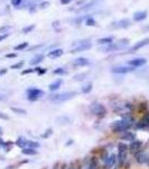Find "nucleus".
Here are the masks:
<instances>
[{
    "instance_id": "obj_1",
    "label": "nucleus",
    "mask_w": 149,
    "mask_h": 169,
    "mask_svg": "<svg viewBox=\"0 0 149 169\" xmlns=\"http://www.w3.org/2000/svg\"><path fill=\"white\" fill-rule=\"evenodd\" d=\"M133 124V118L131 116H123V118L113 122L111 125L113 132L117 133H123V132L128 131Z\"/></svg>"
},
{
    "instance_id": "obj_2",
    "label": "nucleus",
    "mask_w": 149,
    "mask_h": 169,
    "mask_svg": "<svg viewBox=\"0 0 149 169\" xmlns=\"http://www.w3.org/2000/svg\"><path fill=\"white\" fill-rule=\"evenodd\" d=\"M76 95H77V93L74 92V90H72V92H64V93L52 95L49 97V100L52 103H55V104H62V103H65V102L74 98Z\"/></svg>"
},
{
    "instance_id": "obj_3",
    "label": "nucleus",
    "mask_w": 149,
    "mask_h": 169,
    "mask_svg": "<svg viewBox=\"0 0 149 169\" xmlns=\"http://www.w3.org/2000/svg\"><path fill=\"white\" fill-rule=\"evenodd\" d=\"M128 149H129V147L127 146V144H125V143H119L118 144V162H119V167H121V166H123V164H125V161H126V159H127V152H128Z\"/></svg>"
},
{
    "instance_id": "obj_4",
    "label": "nucleus",
    "mask_w": 149,
    "mask_h": 169,
    "mask_svg": "<svg viewBox=\"0 0 149 169\" xmlns=\"http://www.w3.org/2000/svg\"><path fill=\"white\" fill-rule=\"evenodd\" d=\"M26 93H27V99L29 102H36L42 96L45 95L43 90H40L38 88H28Z\"/></svg>"
},
{
    "instance_id": "obj_5",
    "label": "nucleus",
    "mask_w": 149,
    "mask_h": 169,
    "mask_svg": "<svg viewBox=\"0 0 149 169\" xmlns=\"http://www.w3.org/2000/svg\"><path fill=\"white\" fill-rule=\"evenodd\" d=\"M90 111L91 113L95 115V116H98V117H103L104 115H105V113H107V110H105V107L102 105V104H99V103H94L91 105V107H90Z\"/></svg>"
},
{
    "instance_id": "obj_6",
    "label": "nucleus",
    "mask_w": 149,
    "mask_h": 169,
    "mask_svg": "<svg viewBox=\"0 0 149 169\" xmlns=\"http://www.w3.org/2000/svg\"><path fill=\"white\" fill-rule=\"evenodd\" d=\"M113 73H119V75H125V73H129L134 71V68L132 67H127V65H118V67H113L111 70Z\"/></svg>"
},
{
    "instance_id": "obj_7",
    "label": "nucleus",
    "mask_w": 149,
    "mask_h": 169,
    "mask_svg": "<svg viewBox=\"0 0 149 169\" xmlns=\"http://www.w3.org/2000/svg\"><path fill=\"white\" fill-rule=\"evenodd\" d=\"M147 63V60L145 57H134V59H131L128 61V64L132 67V68H139V67H142Z\"/></svg>"
},
{
    "instance_id": "obj_8",
    "label": "nucleus",
    "mask_w": 149,
    "mask_h": 169,
    "mask_svg": "<svg viewBox=\"0 0 149 169\" xmlns=\"http://www.w3.org/2000/svg\"><path fill=\"white\" fill-rule=\"evenodd\" d=\"M123 47H125V46L118 42V43H111V44H109V45H105L104 47H101L100 51H102V52H112V51L121 50V49H123Z\"/></svg>"
},
{
    "instance_id": "obj_9",
    "label": "nucleus",
    "mask_w": 149,
    "mask_h": 169,
    "mask_svg": "<svg viewBox=\"0 0 149 169\" xmlns=\"http://www.w3.org/2000/svg\"><path fill=\"white\" fill-rule=\"evenodd\" d=\"M92 47V43L90 42H86V43H80L76 47L71 50V53H78V52H83V51H86V50H90Z\"/></svg>"
},
{
    "instance_id": "obj_10",
    "label": "nucleus",
    "mask_w": 149,
    "mask_h": 169,
    "mask_svg": "<svg viewBox=\"0 0 149 169\" xmlns=\"http://www.w3.org/2000/svg\"><path fill=\"white\" fill-rule=\"evenodd\" d=\"M141 147H142V141H140V140H133L130 144H129V150L132 153H136L137 154L138 152H140Z\"/></svg>"
},
{
    "instance_id": "obj_11",
    "label": "nucleus",
    "mask_w": 149,
    "mask_h": 169,
    "mask_svg": "<svg viewBox=\"0 0 149 169\" xmlns=\"http://www.w3.org/2000/svg\"><path fill=\"white\" fill-rule=\"evenodd\" d=\"M147 45H149V37L144 38V39L139 41L138 43H136V44L130 49V53L134 52V51H138V50H140V49H142V47H145V46H147Z\"/></svg>"
},
{
    "instance_id": "obj_12",
    "label": "nucleus",
    "mask_w": 149,
    "mask_h": 169,
    "mask_svg": "<svg viewBox=\"0 0 149 169\" xmlns=\"http://www.w3.org/2000/svg\"><path fill=\"white\" fill-rule=\"evenodd\" d=\"M120 139H121L122 141L132 142L133 140H136V134H134V133H132V132L126 131V132H123V133H121V135H120Z\"/></svg>"
},
{
    "instance_id": "obj_13",
    "label": "nucleus",
    "mask_w": 149,
    "mask_h": 169,
    "mask_svg": "<svg viewBox=\"0 0 149 169\" xmlns=\"http://www.w3.org/2000/svg\"><path fill=\"white\" fill-rule=\"evenodd\" d=\"M114 26V28H128V27H130L131 25V21L129 19H121V20H119V21H117V23H114L113 24Z\"/></svg>"
},
{
    "instance_id": "obj_14",
    "label": "nucleus",
    "mask_w": 149,
    "mask_h": 169,
    "mask_svg": "<svg viewBox=\"0 0 149 169\" xmlns=\"http://www.w3.org/2000/svg\"><path fill=\"white\" fill-rule=\"evenodd\" d=\"M137 129H146L149 128V115H145L137 124H136Z\"/></svg>"
},
{
    "instance_id": "obj_15",
    "label": "nucleus",
    "mask_w": 149,
    "mask_h": 169,
    "mask_svg": "<svg viewBox=\"0 0 149 169\" xmlns=\"http://www.w3.org/2000/svg\"><path fill=\"white\" fill-rule=\"evenodd\" d=\"M73 64L75 67H86L90 65V61L86 57H77L73 61Z\"/></svg>"
},
{
    "instance_id": "obj_16",
    "label": "nucleus",
    "mask_w": 149,
    "mask_h": 169,
    "mask_svg": "<svg viewBox=\"0 0 149 169\" xmlns=\"http://www.w3.org/2000/svg\"><path fill=\"white\" fill-rule=\"evenodd\" d=\"M118 162V156H115L114 153H112L109 156V159H108V161L104 164L105 165V169H111L115 164Z\"/></svg>"
},
{
    "instance_id": "obj_17",
    "label": "nucleus",
    "mask_w": 149,
    "mask_h": 169,
    "mask_svg": "<svg viewBox=\"0 0 149 169\" xmlns=\"http://www.w3.org/2000/svg\"><path fill=\"white\" fill-rule=\"evenodd\" d=\"M147 15H148V13H147L146 10L137 11V13L133 14V20H134V21H141V20L147 18Z\"/></svg>"
},
{
    "instance_id": "obj_18",
    "label": "nucleus",
    "mask_w": 149,
    "mask_h": 169,
    "mask_svg": "<svg viewBox=\"0 0 149 169\" xmlns=\"http://www.w3.org/2000/svg\"><path fill=\"white\" fill-rule=\"evenodd\" d=\"M136 159H137V161L139 162V164H145V162H148V157H147V154L146 153H142V152H138L137 154H136Z\"/></svg>"
},
{
    "instance_id": "obj_19",
    "label": "nucleus",
    "mask_w": 149,
    "mask_h": 169,
    "mask_svg": "<svg viewBox=\"0 0 149 169\" xmlns=\"http://www.w3.org/2000/svg\"><path fill=\"white\" fill-rule=\"evenodd\" d=\"M61 55H63L62 49H55V50L48 52V57H51V59H56V57H59Z\"/></svg>"
},
{
    "instance_id": "obj_20",
    "label": "nucleus",
    "mask_w": 149,
    "mask_h": 169,
    "mask_svg": "<svg viewBox=\"0 0 149 169\" xmlns=\"http://www.w3.org/2000/svg\"><path fill=\"white\" fill-rule=\"evenodd\" d=\"M62 83H63V80H62V79H58V80H56V81H54V82H52V83L48 86V89H49L51 92L57 90V89L61 87Z\"/></svg>"
},
{
    "instance_id": "obj_21",
    "label": "nucleus",
    "mask_w": 149,
    "mask_h": 169,
    "mask_svg": "<svg viewBox=\"0 0 149 169\" xmlns=\"http://www.w3.org/2000/svg\"><path fill=\"white\" fill-rule=\"evenodd\" d=\"M44 60V55L43 54H38V55H35L32 60H30V64L32 65H37V64H39L42 61Z\"/></svg>"
},
{
    "instance_id": "obj_22",
    "label": "nucleus",
    "mask_w": 149,
    "mask_h": 169,
    "mask_svg": "<svg viewBox=\"0 0 149 169\" xmlns=\"http://www.w3.org/2000/svg\"><path fill=\"white\" fill-rule=\"evenodd\" d=\"M113 43V37H102L98 39V44L100 45H109Z\"/></svg>"
},
{
    "instance_id": "obj_23",
    "label": "nucleus",
    "mask_w": 149,
    "mask_h": 169,
    "mask_svg": "<svg viewBox=\"0 0 149 169\" xmlns=\"http://www.w3.org/2000/svg\"><path fill=\"white\" fill-rule=\"evenodd\" d=\"M21 153L27 154V156H35V154H37L38 152L36 151V149H33V148H24L21 150Z\"/></svg>"
},
{
    "instance_id": "obj_24",
    "label": "nucleus",
    "mask_w": 149,
    "mask_h": 169,
    "mask_svg": "<svg viewBox=\"0 0 149 169\" xmlns=\"http://www.w3.org/2000/svg\"><path fill=\"white\" fill-rule=\"evenodd\" d=\"M27 141L28 140H26L25 138H19L18 140L16 141V144H17V147L24 149V148H27Z\"/></svg>"
},
{
    "instance_id": "obj_25",
    "label": "nucleus",
    "mask_w": 149,
    "mask_h": 169,
    "mask_svg": "<svg viewBox=\"0 0 149 169\" xmlns=\"http://www.w3.org/2000/svg\"><path fill=\"white\" fill-rule=\"evenodd\" d=\"M85 169H99V166H98V160H96V158H92L91 159V161L89 162V165L86 166V168Z\"/></svg>"
},
{
    "instance_id": "obj_26",
    "label": "nucleus",
    "mask_w": 149,
    "mask_h": 169,
    "mask_svg": "<svg viewBox=\"0 0 149 169\" xmlns=\"http://www.w3.org/2000/svg\"><path fill=\"white\" fill-rule=\"evenodd\" d=\"M35 27H36V25H35V24H32V25H28V26L24 27V28L21 29V32H22V34H28V33H30L32 31H34Z\"/></svg>"
},
{
    "instance_id": "obj_27",
    "label": "nucleus",
    "mask_w": 149,
    "mask_h": 169,
    "mask_svg": "<svg viewBox=\"0 0 149 169\" xmlns=\"http://www.w3.org/2000/svg\"><path fill=\"white\" fill-rule=\"evenodd\" d=\"M92 87H93V85H92L91 82H88L86 85H84V86L82 87V93H83V94H89V93L92 90Z\"/></svg>"
},
{
    "instance_id": "obj_28",
    "label": "nucleus",
    "mask_w": 149,
    "mask_h": 169,
    "mask_svg": "<svg viewBox=\"0 0 149 169\" xmlns=\"http://www.w3.org/2000/svg\"><path fill=\"white\" fill-rule=\"evenodd\" d=\"M27 47H28V42H22V43H20L18 45H16L14 47V50L15 51H22V50H25Z\"/></svg>"
},
{
    "instance_id": "obj_29",
    "label": "nucleus",
    "mask_w": 149,
    "mask_h": 169,
    "mask_svg": "<svg viewBox=\"0 0 149 169\" xmlns=\"http://www.w3.org/2000/svg\"><path fill=\"white\" fill-rule=\"evenodd\" d=\"M27 148H33V149H38L39 148V143L37 141H27Z\"/></svg>"
},
{
    "instance_id": "obj_30",
    "label": "nucleus",
    "mask_w": 149,
    "mask_h": 169,
    "mask_svg": "<svg viewBox=\"0 0 149 169\" xmlns=\"http://www.w3.org/2000/svg\"><path fill=\"white\" fill-rule=\"evenodd\" d=\"M10 110H11V112L16 113V114H20V115H25V114H26V111L22 110V108H18V107H14V106H11Z\"/></svg>"
},
{
    "instance_id": "obj_31",
    "label": "nucleus",
    "mask_w": 149,
    "mask_h": 169,
    "mask_svg": "<svg viewBox=\"0 0 149 169\" xmlns=\"http://www.w3.org/2000/svg\"><path fill=\"white\" fill-rule=\"evenodd\" d=\"M85 78H86V73H78V75H75L73 77V79H74L75 81H82Z\"/></svg>"
},
{
    "instance_id": "obj_32",
    "label": "nucleus",
    "mask_w": 149,
    "mask_h": 169,
    "mask_svg": "<svg viewBox=\"0 0 149 169\" xmlns=\"http://www.w3.org/2000/svg\"><path fill=\"white\" fill-rule=\"evenodd\" d=\"M85 24L88 25V26H96V21H95V19L92 18V17H89V18H86L85 20Z\"/></svg>"
},
{
    "instance_id": "obj_33",
    "label": "nucleus",
    "mask_w": 149,
    "mask_h": 169,
    "mask_svg": "<svg viewBox=\"0 0 149 169\" xmlns=\"http://www.w3.org/2000/svg\"><path fill=\"white\" fill-rule=\"evenodd\" d=\"M53 73L54 75H66V70L65 69H63V68H57V69H55L54 71H53Z\"/></svg>"
},
{
    "instance_id": "obj_34",
    "label": "nucleus",
    "mask_w": 149,
    "mask_h": 169,
    "mask_svg": "<svg viewBox=\"0 0 149 169\" xmlns=\"http://www.w3.org/2000/svg\"><path fill=\"white\" fill-rule=\"evenodd\" d=\"M39 68H35V69H27V70H24L21 71V75H28V73H32V72H38Z\"/></svg>"
},
{
    "instance_id": "obj_35",
    "label": "nucleus",
    "mask_w": 149,
    "mask_h": 169,
    "mask_svg": "<svg viewBox=\"0 0 149 169\" xmlns=\"http://www.w3.org/2000/svg\"><path fill=\"white\" fill-rule=\"evenodd\" d=\"M52 133H53V130H52V129H47L46 132H45V134H43V138H44V139H47L48 136L52 135Z\"/></svg>"
},
{
    "instance_id": "obj_36",
    "label": "nucleus",
    "mask_w": 149,
    "mask_h": 169,
    "mask_svg": "<svg viewBox=\"0 0 149 169\" xmlns=\"http://www.w3.org/2000/svg\"><path fill=\"white\" fill-rule=\"evenodd\" d=\"M118 42H119L120 44H122L123 46H126V45H128V44H129V42H130V41H129L128 38H121V39H119Z\"/></svg>"
},
{
    "instance_id": "obj_37",
    "label": "nucleus",
    "mask_w": 149,
    "mask_h": 169,
    "mask_svg": "<svg viewBox=\"0 0 149 169\" xmlns=\"http://www.w3.org/2000/svg\"><path fill=\"white\" fill-rule=\"evenodd\" d=\"M49 6V2L48 1H44V2H40L39 3V8L40 9H45V8H47Z\"/></svg>"
},
{
    "instance_id": "obj_38",
    "label": "nucleus",
    "mask_w": 149,
    "mask_h": 169,
    "mask_svg": "<svg viewBox=\"0 0 149 169\" xmlns=\"http://www.w3.org/2000/svg\"><path fill=\"white\" fill-rule=\"evenodd\" d=\"M22 65H24V62H19V63H16V64H13L11 69H20Z\"/></svg>"
},
{
    "instance_id": "obj_39",
    "label": "nucleus",
    "mask_w": 149,
    "mask_h": 169,
    "mask_svg": "<svg viewBox=\"0 0 149 169\" xmlns=\"http://www.w3.org/2000/svg\"><path fill=\"white\" fill-rule=\"evenodd\" d=\"M10 2H11V5H13L14 7H18L19 5L21 3V0H11Z\"/></svg>"
},
{
    "instance_id": "obj_40",
    "label": "nucleus",
    "mask_w": 149,
    "mask_h": 169,
    "mask_svg": "<svg viewBox=\"0 0 149 169\" xmlns=\"http://www.w3.org/2000/svg\"><path fill=\"white\" fill-rule=\"evenodd\" d=\"M0 120H9V117H8V115H6V114H3V113L0 112Z\"/></svg>"
},
{
    "instance_id": "obj_41",
    "label": "nucleus",
    "mask_w": 149,
    "mask_h": 169,
    "mask_svg": "<svg viewBox=\"0 0 149 169\" xmlns=\"http://www.w3.org/2000/svg\"><path fill=\"white\" fill-rule=\"evenodd\" d=\"M10 28H11L10 26H3V27L0 28V33H2V32H5V31H8V29H10Z\"/></svg>"
},
{
    "instance_id": "obj_42",
    "label": "nucleus",
    "mask_w": 149,
    "mask_h": 169,
    "mask_svg": "<svg viewBox=\"0 0 149 169\" xmlns=\"http://www.w3.org/2000/svg\"><path fill=\"white\" fill-rule=\"evenodd\" d=\"M46 71H47L46 69H39L37 73H38V75H44V73H46Z\"/></svg>"
},
{
    "instance_id": "obj_43",
    "label": "nucleus",
    "mask_w": 149,
    "mask_h": 169,
    "mask_svg": "<svg viewBox=\"0 0 149 169\" xmlns=\"http://www.w3.org/2000/svg\"><path fill=\"white\" fill-rule=\"evenodd\" d=\"M71 1H72V0H61V3H62V5H69Z\"/></svg>"
},
{
    "instance_id": "obj_44",
    "label": "nucleus",
    "mask_w": 149,
    "mask_h": 169,
    "mask_svg": "<svg viewBox=\"0 0 149 169\" xmlns=\"http://www.w3.org/2000/svg\"><path fill=\"white\" fill-rule=\"evenodd\" d=\"M17 53H10V54H6V57H16Z\"/></svg>"
},
{
    "instance_id": "obj_45",
    "label": "nucleus",
    "mask_w": 149,
    "mask_h": 169,
    "mask_svg": "<svg viewBox=\"0 0 149 169\" xmlns=\"http://www.w3.org/2000/svg\"><path fill=\"white\" fill-rule=\"evenodd\" d=\"M8 35H9L8 33H7V34H3V35H0V42H1V41H3L5 38L8 37Z\"/></svg>"
},
{
    "instance_id": "obj_46",
    "label": "nucleus",
    "mask_w": 149,
    "mask_h": 169,
    "mask_svg": "<svg viewBox=\"0 0 149 169\" xmlns=\"http://www.w3.org/2000/svg\"><path fill=\"white\" fill-rule=\"evenodd\" d=\"M6 72H7V69H1V70H0V75H5Z\"/></svg>"
},
{
    "instance_id": "obj_47",
    "label": "nucleus",
    "mask_w": 149,
    "mask_h": 169,
    "mask_svg": "<svg viewBox=\"0 0 149 169\" xmlns=\"http://www.w3.org/2000/svg\"><path fill=\"white\" fill-rule=\"evenodd\" d=\"M142 31H145V32H149V24L148 25H146V26L142 28Z\"/></svg>"
},
{
    "instance_id": "obj_48",
    "label": "nucleus",
    "mask_w": 149,
    "mask_h": 169,
    "mask_svg": "<svg viewBox=\"0 0 149 169\" xmlns=\"http://www.w3.org/2000/svg\"><path fill=\"white\" fill-rule=\"evenodd\" d=\"M5 143H6V142H5V141L0 138V147H3V146H5Z\"/></svg>"
},
{
    "instance_id": "obj_49",
    "label": "nucleus",
    "mask_w": 149,
    "mask_h": 169,
    "mask_svg": "<svg viewBox=\"0 0 149 169\" xmlns=\"http://www.w3.org/2000/svg\"><path fill=\"white\" fill-rule=\"evenodd\" d=\"M62 169H71V167H69L66 164H64V165L62 166Z\"/></svg>"
},
{
    "instance_id": "obj_50",
    "label": "nucleus",
    "mask_w": 149,
    "mask_h": 169,
    "mask_svg": "<svg viewBox=\"0 0 149 169\" xmlns=\"http://www.w3.org/2000/svg\"><path fill=\"white\" fill-rule=\"evenodd\" d=\"M3 134V130H2V128L0 126V135H2Z\"/></svg>"
},
{
    "instance_id": "obj_51",
    "label": "nucleus",
    "mask_w": 149,
    "mask_h": 169,
    "mask_svg": "<svg viewBox=\"0 0 149 169\" xmlns=\"http://www.w3.org/2000/svg\"><path fill=\"white\" fill-rule=\"evenodd\" d=\"M1 100H3V97H2L1 95H0V102H1Z\"/></svg>"
},
{
    "instance_id": "obj_52",
    "label": "nucleus",
    "mask_w": 149,
    "mask_h": 169,
    "mask_svg": "<svg viewBox=\"0 0 149 169\" xmlns=\"http://www.w3.org/2000/svg\"><path fill=\"white\" fill-rule=\"evenodd\" d=\"M71 169H76V168L74 167V165H72V166H71Z\"/></svg>"
},
{
    "instance_id": "obj_53",
    "label": "nucleus",
    "mask_w": 149,
    "mask_h": 169,
    "mask_svg": "<svg viewBox=\"0 0 149 169\" xmlns=\"http://www.w3.org/2000/svg\"><path fill=\"white\" fill-rule=\"evenodd\" d=\"M148 166H149V159H148Z\"/></svg>"
},
{
    "instance_id": "obj_54",
    "label": "nucleus",
    "mask_w": 149,
    "mask_h": 169,
    "mask_svg": "<svg viewBox=\"0 0 149 169\" xmlns=\"http://www.w3.org/2000/svg\"><path fill=\"white\" fill-rule=\"evenodd\" d=\"M53 169H58V168H56V167H55V168H53Z\"/></svg>"
},
{
    "instance_id": "obj_55",
    "label": "nucleus",
    "mask_w": 149,
    "mask_h": 169,
    "mask_svg": "<svg viewBox=\"0 0 149 169\" xmlns=\"http://www.w3.org/2000/svg\"><path fill=\"white\" fill-rule=\"evenodd\" d=\"M114 169H118V168H114Z\"/></svg>"
}]
</instances>
